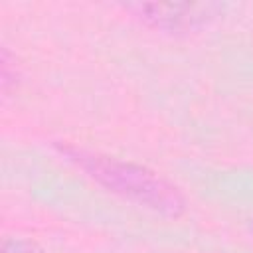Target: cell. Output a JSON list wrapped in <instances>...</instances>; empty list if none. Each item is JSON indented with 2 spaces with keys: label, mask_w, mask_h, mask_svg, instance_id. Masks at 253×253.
<instances>
[{
  "label": "cell",
  "mask_w": 253,
  "mask_h": 253,
  "mask_svg": "<svg viewBox=\"0 0 253 253\" xmlns=\"http://www.w3.org/2000/svg\"><path fill=\"white\" fill-rule=\"evenodd\" d=\"M61 152L69 156V160H73L79 168H83L93 180H97L111 192L136 202L138 206H144L168 217L180 215L186 208L180 192L174 186H170L166 180H162L156 172L144 166L121 162L109 156H101L69 146H63Z\"/></svg>",
  "instance_id": "cell-1"
},
{
  "label": "cell",
  "mask_w": 253,
  "mask_h": 253,
  "mask_svg": "<svg viewBox=\"0 0 253 253\" xmlns=\"http://www.w3.org/2000/svg\"><path fill=\"white\" fill-rule=\"evenodd\" d=\"M2 253H42V249L28 239H6Z\"/></svg>",
  "instance_id": "cell-3"
},
{
  "label": "cell",
  "mask_w": 253,
  "mask_h": 253,
  "mask_svg": "<svg viewBox=\"0 0 253 253\" xmlns=\"http://www.w3.org/2000/svg\"><path fill=\"white\" fill-rule=\"evenodd\" d=\"M134 16L144 20L146 24L168 30V32H180V30H194L198 26L208 24L213 20L219 12V4H206V2H186V4H130L126 6Z\"/></svg>",
  "instance_id": "cell-2"
}]
</instances>
